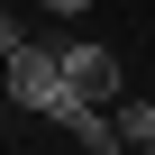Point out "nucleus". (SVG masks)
I'll return each mask as SVG.
<instances>
[{
	"mask_svg": "<svg viewBox=\"0 0 155 155\" xmlns=\"http://www.w3.org/2000/svg\"><path fill=\"white\" fill-rule=\"evenodd\" d=\"M0 91H9V101H18V110H28V119H55V110H64V101H73V82H64V55H55V46H37V37H28V46H18V55H9V64H0Z\"/></svg>",
	"mask_w": 155,
	"mask_h": 155,
	"instance_id": "obj_1",
	"label": "nucleus"
},
{
	"mask_svg": "<svg viewBox=\"0 0 155 155\" xmlns=\"http://www.w3.org/2000/svg\"><path fill=\"white\" fill-rule=\"evenodd\" d=\"M55 55H64V82L82 91V101H119V55H110L101 37H64Z\"/></svg>",
	"mask_w": 155,
	"mask_h": 155,
	"instance_id": "obj_2",
	"label": "nucleus"
},
{
	"mask_svg": "<svg viewBox=\"0 0 155 155\" xmlns=\"http://www.w3.org/2000/svg\"><path fill=\"white\" fill-rule=\"evenodd\" d=\"M119 128H128V155H155V91L146 101H119Z\"/></svg>",
	"mask_w": 155,
	"mask_h": 155,
	"instance_id": "obj_3",
	"label": "nucleus"
},
{
	"mask_svg": "<svg viewBox=\"0 0 155 155\" xmlns=\"http://www.w3.org/2000/svg\"><path fill=\"white\" fill-rule=\"evenodd\" d=\"M18 46H28V28H18L9 9H0V55H18Z\"/></svg>",
	"mask_w": 155,
	"mask_h": 155,
	"instance_id": "obj_4",
	"label": "nucleus"
},
{
	"mask_svg": "<svg viewBox=\"0 0 155 155\" xmlns=\"http://www.w3.org/2000/svg\"><path fill=\"white\" fill-rule=\"evenodd\" d=\"M37 9H55V18H82V9H91V0H37Z\"/></svg>",
	"mask_w": 155,
	"mask_h": 155,
	"instance_id": "obj_5",
	"label": "nucleus"
},
{
	"mask_svg": "<svg viewBox=\"0 0 155 155\" xmlns=\"http://www.w3.org/2000/svg\"><path fill=\"white\" fill-rule=\"evenodd\" d=\"M0 64H9V55H0Z\"/></svg>",
	"mask_w": 155,
	"mask_h": 155,
	"instance_id": "obj_6",
	"label": "nucleus"
}]
</instances>
